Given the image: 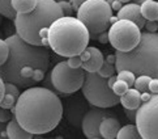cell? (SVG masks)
<instances>
[{"label": "cell", "instance_id": "6da1fadb", "mask_svg": "<svg viewBox=\"0 0 158 139\" xmlns=\"http://www.w3.org/2000/svg\"><path fill=\"white\" fill-rule=\"evenodd\" d=\"M12 110L19 124L34 135L51 132L64 114L61 100L46 87L26 88L20 93Z\"/></svg>", "mask_w": 158, "mask_h": 139}, {"label": "cell", "instance_id": "7a4b0ae2", "mask_svg": "<svg viewBox=\"0 0 158 139\" xmlns=\"http://www.w3.org/2000/svg\"><path fill=\"white\" fill-rule=\"evenodd\" d=\"M9 57L0 66V76L4 81H10L20 88H29L37 83L33 79L37 70H48L50 54L44 46H35L24 41L16 33L8 37Z\"/></svg>", "mask_w": 158, "mask_h": 139}, {"label": "cell", "instance_id": "3957f363", "mask_svg": "<svg viewBox=\"0 0 158 139\" xmlns=\"http://www.w3.org/2000/svg\"><path fill=\"white\" fill-rule=\"evenodd\" d=\"M64 16L56 0H38L29 13H16V33L24 41L35 46H48V29L55 20Z\"/></svg>", "mask_w": 158, "mask_h": 139}, {"label": "cell", "instance_id": "277c9868", "mask_svg": "<svg viewBox=\"0 0 158 139\" xmlns=\"http://www.w3.org/2000/svg\"><path fill=\"white\" fill-rule=\"evenodd\" d=\"M89 40L88 28L73 16H61L48 29L50 49L64 58L81 54L88 47Z\"/></svg>", "mask_w": 158, "mask_h": 139}, {"label": "cell", "instance_id": "5b68a950", "mask_svg": "<svg viewBox=\"0 0 158 139\" xmlns=\"http://www.w3.org/2000/svg\"><path fill=\"white\" fill-rule=\"evenodd\" d=\"M115 68L129 70L135 75L158 77V33H141L140 42L129 51L115 53Z\"/></svg>", "mask_w": 158, "mask_h": 139}, {"label": "cell", "instance_id": "8992f818", "mask_svg": "<svg viewBox=\"0 0 158 139\" xmlns=\"http://www.w3.org/2000/svg\"><path fill=\"white\" fill-rule=\"evenodd\" d=\"M76 13V17L88 28L90 38H97L110 28L112 9L106 0H86Z\"/></svg>", "mask_w": 158, "mask_h": 139}, {"label": "cell", "instance_id": "52a82bcc", "mask_svg": "<svg viewBox=\"0 0 158 139\" xmlns=\"http://www.w3.org/2000/svg\"><path fill=\"white\" fill-rule=\"evenodd\" d=\"M81 91L92 106L109 109L120 104V97L109 87L107 77L99 76L97 72H86Z\"/></svg>", "mask_w": 158, "mask_h": 139}, {"label": "cell", "instance_id": "ba28073f", "mask_svg": "<svg viewBox=\"0 0 158 139\" xmlns=\"http://www.w3.org/2000/svg\"><path fill=\"white\" fill-rule=\"evenodd\" d=\"M85 70L72 68L67 60H61L55 66L50 75L51 84L58 92L64 94H72L81 89L85 80Z\"/></svg>", "mask_w": 158, "mask_h": 139}, {"label": "cell", "instance_id": "9c48e42d", "mask_svg": "<svg viewBox=\"0 0 158 139\" xmlns=\"http://www.w3.org/2000/svg\"><path fill=\"white\" fill-rule=\"evenodd\" d=\"M109 42L118 51H129L137 46L141 38V29L129 20H118L107 29Z\"/></svg>", "mask_w": 158, "mask_h": 139}, {"label": "cell", "instance_id": "30bf717a", "mask_svg": "<svg viewBox=\"0 0 158 139\" xmlns=\"http://www.w3.org/2000/svg\"><path fill=\"white\" fill-rule=\"evenodd\" d=\"M135 122L141 138L158 139V93H152L149 100L141 102Z\"/></svg>", "mask_w": 158, "mask_h": 139}, {"label": "cell", "instance_id": "8fae6325", "mask_svg": "<svg viewBox=\"0 0 158 139\" xmlns=\"http://www.w3.org/2000/svg\"><path fill=\"white\" fill-rule=\"evenodd\" d=\"M109 115H114L110 110H106V108L93 106L86 110L85 115L81 122V130L88 139H101L99 125L103 121V118Z\"/></svg>", "mask_w": 158, "mask_h": 139}, {"label": "cell", "instance_id": "7c38bea8", "mask_svg": "<svg viewBox=\"0 0 158 139\" xmlns=\"http://www.w3.org/2000/svg\"><path fill=\"white\" fill-rule=\"evenodd\" d=\"M86 110H88L86 104L81 98L76 97V98L69 100L68 104H67V109H65V117H67L68 124H71L75 127H80Z\"/></svg>", "mask_w": 158, "mask_h": 139}, {"label": "cell", "instance_id": "4fadbf2b", "mask_svg": "<svg viewBox=\"0 0 158 139\" xmlns=\"http://www.w3.org/2000/svg\"><path fill=\"white\" fill-rule=\"evenodd\" d=\"M118 20H129L132 23L136 24L140 29H143L145 26L146 20L143 17L140 11V5L135 4V3H126L123 7L118 11L116 13Z\"/></svg>", "mask_w": 158, "mask_h": 139}, {"label": "cell", "instance_id": "5bb4252c", "mask_svg": "<svg viewBox=\"0 0 158 139\" xmlns=\"http://www.w3.org/2000/svg\"><path fill=\"white\" fill-rule=\"evenodd\" d=\"M120 127H122L120 122L115 115L106 117L99 125L101 137L105 138V139H114L118 137V132H119Z\"/></svg>", "mask_w": 158, "mask_h": 139}, {"label": "cell", "instance_id": "9a60e30c", "mask_svg": "<svg viewBox=\"0 0 158 139\" xmlns=\"http://www.w3.org/2000/svg\"><path fill=\"white\" fill-rule=\"evenodd\" d=\"M89 51H90V58L86 60V62H84L81 68L85 70V72H98L101 66L103 63V54L102 51L98 49V47H94V46H88L86 47Z\"/></svg>", "mask_w": 158, "mask_h": 139}, {"label": "cell", "instance_id": "2e32d148", "mask_svg": "<svg viewBox=\"0 0 158 139\" xmlns=\"http://www.w3.org/2000/svg\"><path fill=\"white\" fill-rule=\"evenodd\" d=\"M143 100H141V92L135 87H129L127 92L120 96V104L124 109H137Z\"/></svg>", "mask_w": 158, "mask_h": 139}, {"label": "cell", "instance_id": "e0dca14e", "mask_svg": "<svg viewBox=\"0 0 158 139\" xmlns=\"http://www.w3.org/2000/svg\"><path fill=\"white\" fill-rule=\"evenodd\" d=\"M7 137L9 139H31L34 134H31L22 127L17 119H9L7 124Z\"/></svg>", "mask_w": 158, "mask_h": 139}, {"label": "cell", "instance_id": "ac0fdd59", "mask_svg": "<svg viewBox=\"0 0 158 139\" xmlns=\"http://www.w3.org/2000/svg\"><path fill=\"white\" fill-rule=\"evenodd\" d=\"M141 15L146 21H157L158 19V2L146 0L140 5Z\"/></svg>", "mask_w": 158, "mask_h": 139}, {"label": "cell", "instance_id": "d6986e66", "mask_svg": "<svg viewBox=\"0 0 158 139\" xmlns=\"http://www.w3.org/2000/svg\"><path fill=\"white\" fill-rule=\"evenodd\" d=\"M38 0H10V5L16 13H29L37 7Z\"/></svg>", "mask_w": 158, "mask_h": 139}, {"label": "cell", "instance_id": "ffe728a7", "mask_svg": "<svg viewBox=\"0 0 158 139\" xmlns=\"http://www.w3.org/2000/svg\"><path fill=\"white\" fill-rule=\"evenodd\" d=\"M118 139H140L141 135L136 124H129L126 126H122L119 132H118Z\"/></svg>", "mask_w": 158, "mask_h": 139}, {"label": "cell", "instance_id": "44dd1931", "mask_svg": "<svg viewBox=\"0 0 158 139\" xmlns=\"http://www.w3.org/2000/svg\"><path fill=\"white\" fill-rule=\"evenodd\" d=\"M150 80H152V76H149V75H139V76H136V80H135L133 87L136 88L137 91H140L141 93L146 92L148 88H149Z\"/></svg>", "mask_w": 158, "mask_h": 139}, {"label": "cell", "instance_id": "7402d4cb", "mask_svg": "<svg viewBox=\"0 0 158 139\" xmlns=\"http://www.w3.org/2000/svg\"><path fill=\"white\" fill-rule=\"evenodd\" d=\"M0 13L9 20L15 19L16 12L13 11L12 5H10V0H0Z\"/></svg>", "mask_w": 158, "mask_h": 139}, {"label": "cell", "instance_id": "603a6c76", "mask_svg": "<svg viewBox=\"0 0 158 139\" xmlns=\"http://www.w3.org/2000/svg\"><path fill=\"white\" fill-rule=\"evenodd\" d=\"M115 72H116L115 64L109 63L107 60H103V63H102V66H101V68H99V71L97 72V74L99 76H102V77H110L112 75H115Z\"/></svg>", "mask_w": 158, "mask_h": 139}, {"label": "cell", "instance_id": "cb8c5ba5", "mask_svg": "<svg viewBox=\"0 0 158 139\" xmlns=\"http://www.w3.org/2000/svg\"><path fill=\"white\" fill-rule=\"evenodd\" d=\"M116 76H118V79L126 81L129 87H133L135 80H136V75H135L132 71H129V70H120V71H118Z\"/></svg>", "mask_w": 158, "mask_h": 139}, {"label": "cell", "instance_id": "d4e9b609", "mask_svg": "<svg viewBox=\"0 0 158 139\" xmlns=\"http://www.w3.org/2000/svg\"><path fill=\"white\" fill-rule=\"evenodd\" d=\"M16 101H17V97H15L13 94L5 92L4 97H3V100H2V102H0V108H4V109L10 110V109L15 108Z\"/></svg>", "mask_w": 158, "mask_h": 139}, {"label": "cell", "instance_id": "484cf974", "mask_svg": "<svg viewBox=\"0 0 158 139\" xmlns=\"http://www.w3.org/2000/svg\"><path fill=\"white\" fill-rule=\"evenodd\" d=\"M118 77V76H116ZM129 88V85L127 84L126 81H123V80H120V79H116V81L112 84V87H111V89L114 91V93L115 94H118V96H122V94H124L127 92V89Z\"/></svg>", "mask_w": 158, "mask_h": 139}, {"label": "cell", "instance_id": "4316f807", "mask_svg": "<svg viewBox=\"0 0 158 139\" xmlns=\"http://www.w3.org/2000/svg\"><path fill=\"white\" fill-rule=\"evenodd\" d=\"M9 57V46L7 41L0 38V66H3Z\"/></svg>", "mask_w": 158, "mask_h": 139}, {"label": "cell", "instance_id": "83f0119b", "mask_svg": "<svg viewBox=\"0 0 158 139\" xmlns=\"http://www.w3.org/2000/svg\"><path fill=\"white\" fill-rule=\"evenodd\" d=\"M58 4H59V7L64 16H72L73 7H72L71 2H68V0H61V2H58Z\"/></svg>", "mask_w": 158, "mask_h": 139}, {"label": "cell", "instance_id": "f1b7e54d", "mask_svg": "<svg viewBox=\"0 0 158 139\" xmlns=\"http://www.w3.org/2000/svg\"><path fill=\"white\" fill-rule=\"evenodd\" d=\"M67 63H68V66H69V67H72V68H80L82 66V60H81L80 54L68 57V59H67Z\"/></svg>", "mask_w": 158, "mask_h": 139}, {"label": "cell", "instance_id": "f546056e", "mask_svg": "<svg viewBox=\"0 0 158 139\" xmlns=\"http://www.w3.org/2000/svg\"><path fill=\"white\" fill-rule=\"evenodd\" d=\"M5 92L13 94L15 97L19 98V96H20V87H17L16 84H13V83H10V81H5Z\"/></svg>", "mask_w": 158, "mask_h": 139}, {"label": "cell", "instance_id": "4dcf8cb0", "mask_svg": "<svg viewBox=\"0 0 158 139\" xmlns=\"http://www.w3.org/2000/svg\"><path fill=\"white\" fill-rule=\"evenodd\" d=\"M148 91L150 93H158V77H152Z\"/></svg>", "mask_w": 158, "mask_h": 139}, {"label": "cell", "instance_id": "1f68e13d", "mask_svg": "<svg viewBox=\"0 0 158 139\" xmlns=\"http://www.w3.org/2000/svg\"><path fill=\"white\" fill-rule=\"evenodd\" d=\"M10 119V113L8 112V109H4V108H0V122H7Z\"/></svg>", "mask_w": 158, "mask_h": 139}, {"label": "cell", "instance_id": "d6a6232c", "mask_svg": "<svg viewBox=\"0 0 158 139\" xmlns=\"http://www.w3.org/2000/svg\"><path fill=\"white\" fill-rule=\"evenodd\" d=\"M144 28L148 32H157L158 30V23L157 21H146Z\"/></svg>", "mask_w": 158, "mask_h": 139}, {"label": "cell", "instance_id": "836d02e7", "mask_svg": "<svg viewBox=\"0 0 158 139\" xmlns=\"http://www.w3.org/2000/svg\"><path fill=\"white\" fill-rule=\"evenodd\" d=\"M97 40L101 43H109V32L105 30L102 33H99V34L97 36Z\"/></svg>", "mask_w": 158, "mask_h": 139}, {"label": "cell", "instance_id": "e575fe53", "mask_svg": "<svg viewBox=\"0 0 158 139\" xmlns=\"http://www.w3.org/2000/svg\"><path fill=\"white\" fill-rule=\"evenodd\" d=\"M124 112H126V114H127L129 121H136V112H137V109H124Z\"/></svg>", "mask_w": 158, "mask_h": 139}, {"label": "cell", "instance_id": "d590c367", "mask_svg": "<svg viewBox=\"0 0 158 139\" xmlns=\"http://www.w3.org/2000/svg\"><path fill=\"white\" fill-rule=\"evenodd\" d=\"M85 2H86V0H71V4H72V7H73V11L77 12V9L80 8Z\"/></svg>", "mask_w": 158, "mask_h": 139}, {"label": "cell", "instance_id": "8d00e7d4", "mask_svg": "<svg viewBox=\"0 0 158 139\" xmlns=\"http://www.w3.org/2000/svg\"><path fill=\"white\" fill-rule=\"evenodd\" d=\"M4 94H5V81L3 80V77L0 76V102H2Z\"/></svg>", "mask_w": 158, "mask_h": 139}, {"label": "cell", "instance_id": "74e56055", "mask_svg": "<svg viewBox=\"0 0 158 139\" xmlns=\"http://www.w3.org/2000/svg\"><path fill=\"white\" fill-rule=\"evenodd\" d=\"M2 138H8L7 137V125L4 122H0V139Z\"/></svg>", "mask_w": 158, "mask_h": 139}, {"label": "cell", "instance_id": "f35d334b", "mask_svg": "<svg viewBox=\"0 0 158 139\" xmlns=\"http://www.w3.org/2000/svg\"><path fill=\"white\" fill-rule=\"evenodd\" d=\"M110 5H111V9L112 11H116V12H118V11H119L123 7V3L119 2V0H114V2H112Z\"/></svg>", "mask_w": 158, "mask_h": 139}, {"label": "cell", "instance_id": "ab89813d", "mask_svg": "<svg viewBox=\"0 0 158 139\" xmlns=\"http://www.w3.org/2000/svg\"><path fill=\"white\" fill-rule=\"evenodd\" d=\"M80 57H81V60H82V63L84 62H86V60L90 58V51H89V50L88 49H85V50H84V51L80 54Z\"/></svg>", "mask_w": 158, "mask_h": 139}, {"label": "cell", "instance_id": "60d3db41", "mask_svg": "<svg viewBox=\"0 0 158 139\" xmlns=\"http://www.w3.org/2000/svg\"><path fill=\"white\" fill-rule=\"evenodd\" d=\"M105 60H107L109 63L115 64V54H110V55H107V57L105 58Z\"/></svg>", "mask_w": 158, "mask_h": 139}, {"label": "cell", "instance_id": "b9f144b4", "mask_svg": "<svg viewBox=\"0 0 158 139\" xmlns=\"http://www.w3.org/2000/svg\"><path fill=\"white\" fill-rule=\"evenodd\" d=\"M116 79H118V77H116L115 75H112V76H110V77H107V83H109V87H110V88H111L112 84H114V83L116 81Z\"/></svg>", "mask_w": 158, "mask_h": 139}, {"label": "cell", "instance_id": "7bdbcfd3", "mask_svg": "<svg viewBox=\"0 0 158 139\" xmlns=\"http://www.w3.org/2000/svg\"><path fill=\"white\" fill-rule=\"evenodd\" d=\"M144 2H146V0H132V3H135V4H137V5H141Z\"/></svg>", "mask_w": 158, "mask_h": 139}, {"label": "cell", "instance_id": "ee69618b", "mask_svg": "<svg viewBox=\"0 0 158 139\" xmlns=\"http://www.w3.org/2000/svg\"><path fill=\"white\" fill-rule=\"evenodd\" d=\"M119 2H122V3L124 4V3H129V2H131V0H119Z\"/></svg>", "mask_w": 158, "mask_h": 139}, {"label": "cell", "instance_id": "f6af8a7d", "mask_svg": "<svg viewBox=\"0 0 158 139\" xmlns=\"http://www.w3.org/2000/svg\"><path fill=\"white\" fill-rule=\"evenodd\" d=\"M2 23H3V15L0 13V25H2Z\"/></svg>", "mask_w": 158, "mask_h": 139}, {"label": "cell", "instance_id": "bcb514c9", "mask_svg": "<svg viewBox=\"0 0 158 139\" xmlns=\"http://www.w3.org/2000/svg\"><path fill=\"white\" fill-rule=\"evenodd\" d=\"M106 2H107V3H109V4H111L112 2H114V0H106Z\"/></svg>", "mask_w": 158, "mask_h": 139}, {"label": "cell", "instance_id": "7dc6e473", "mask_svg": "<svg viewBox=\"0 0 158 139\" xmlns=\"http://www.w3.org/2000/svg\"><path fill=\"white\" fill-rule=\"evenodd\" d=\"M56 2H61V0H56Z\"/></svg>", "mask_w": 158, "mask_h": 139}, {"label": "cell", "instance_id": "c3c4849f", "mask_svg": "<svg viewBox=\"0 0 158 139\" xmlns=\"http://www.w3.org/2000/svg\"><path fill=\"white\" fill-rule=\"evenodd\" d=\"M157 23H158V19H157Z\"/></svg>", "mask_w": 158, "mask_h": 139}]
</instances>
